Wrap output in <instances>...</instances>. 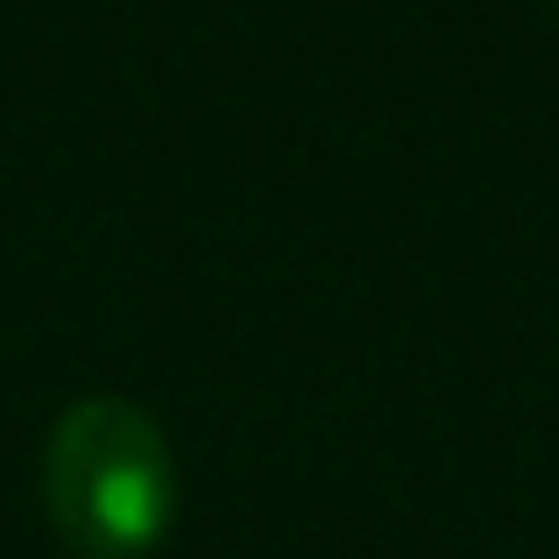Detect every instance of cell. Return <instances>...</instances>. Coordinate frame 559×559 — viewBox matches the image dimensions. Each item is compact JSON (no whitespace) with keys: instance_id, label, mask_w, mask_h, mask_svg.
<instances>
[{"instance_id":"cell-1","label":"cell","mask_w":559,"mask_h":559,"mask_svg":"<svg viewBox=\"0 0 559 559\" xmlns=\"http://www.w3.org/2000/svg\"><path fill=\"white\" fill-rule=\"evenodd\" d=\"M43 510L79 559H142L178 518L164 425L128 396H79L43 447Z\"/></svg>"}]
</instances>
